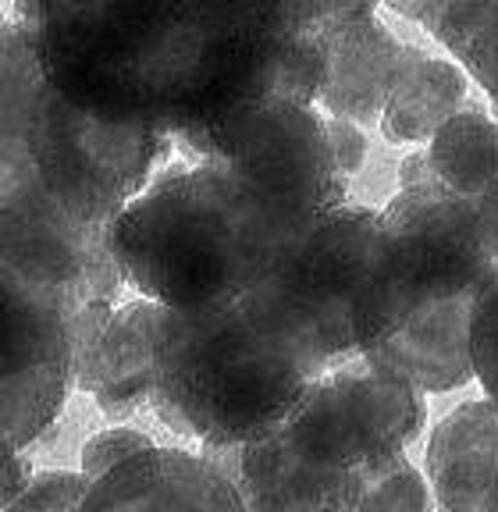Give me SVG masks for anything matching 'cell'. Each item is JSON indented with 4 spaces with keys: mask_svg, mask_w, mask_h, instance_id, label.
Returning <instances> with one entry per match:
<instances>
[{
    "mask_svg": "<svg viewBox=\"0 0 498 512\" xmlns=\"http://www.w3.org/2000/svg\"><path fill=\"white\" fill-rule=\"evenodd\" d=\"M356 512H434L431 484L402 452L363 473V495Z\"/></svg>",
    "mask_w": 498,
    "mask_h": 512,
    "instance_id": "19",
    "label": "cell"
},
{
    "mask_svg": "<svg viewBox=\"0 0 498 512\" xmlns=\"http://www.w3.org/2000/svg\"><path fill=\"white\" fill-rule=\"evenodd\" d=\"M495 267L477 207L442 182L399 189L381 210L353 310L356 352L424 395L474 381L470 328Z\"/></svg>",
    "mask_w": 498,
    "mask_h": 512,
    "instance_id": "2",
    "label": "cell"
},
{
    "mask_svg": "<svg viewBox=\"0 0 498 512\" xmlns=\"http://www.w3.org/2000/svg\"><path fill=\"white\" fill-rule=\"evenodd\" d=\"M168 317V306L153 299H132L114 310L93 377V399L107 420H132L150 409Z\"/></svg>",
    "mask_w": 498,
    "mask_h": 512,
    "instance_id": "15",
    "label": "cell"
},
{
    "mask_svg": "<svg viewBox=\"0 0 498 512\" xmlns=\"http://www.w3.org/2000/svg\"><path fill=\"white\" fill-rule=\"evenodd\" d=\"M72 306L57 292L0 271V445L29 448L57 424L72 381Z\"/></svg>",
    "mask_w": 498,
    "mask_h": 512,
    "instance_id": "10",
    "label": "cell"
},
{
    "mask_svg": "<svg viewBox=\"0 0 498 512\" xmlns=\"http://www.w3.org/2000/svg\"><path fill=\"white\" fill-rule=\"evenodd\" d=\"M324 132H328V146L335 153L338 168L342 175L353 178L356 171L363 168V160H367V132H363L356 121H346V118H328L324 114Z\"/></svg>",
    "mask_w": 498,
    "mask_h": 512,
    "instance_id": "23",
    "label": "cell"
},
{
    "mask_svg": "<svg viewBox=\"0 0 498 512\" xmlns=\"http://www.w3.org/2000/svg\"><path fill=\"white\" fill-rule=\"evenodd\" d=\"M470 356H474V381H481L484 395L498 402V260L474 306Z\"/></svg>",
    "mask_w": 498,
    "mask_h": 512,
    "instance_id": "20",
    "label": "cell"
},
{
    "mask_svg": "<svg viewBox=\"0 0 498 512\" xmlns=\"http://www.w3.org/2000/svg\"><path fill=\"white\" fill-rule=\"evenodd\" d=\"M378 221L381 210L346 203L285 232L242 306L324 370L360 360L353 310Z\"/></svg>",
    "mask_w": 498,
    "mask_h": 512,
    "instance_id": "6",
    "label": "cell"
},
{
    "mask_svg": "<svg viewBox=\"0 0 498 512\" xmlns=\"http://www.w3.org/2000/svg\"><path fill=\"white\" fill-rule=\"evenodd\" d=\"M0 271L43 285L72 306H121L111 228L82 221L18 168H0Z\"/></svg>",
    "mask_w": 498,
    "mask_h": 512,
    "instance_id": "9",
    "label": "cell"
},
{
    "mask_svg": "<svg viewBox=\"0 0 498 512\" xmlns=\"http://www.w3.org/2000/svg\"><path fill=\"white\" fill-rule=\"evenodd\" d=\"M424 427V392L378 374L363 360L328 370L285 416L292 445L338 473H367L370 466L402 456Z\"/></svg>",
    "mask_w": 498,
    "mask_h": 512,
    "instance_id": "8",
    "label": "cell"
},
{
    "mask_svg": "<svg viewBox=\"0 0 498 512\" xmlns=\"http://www.w3.org/2000/svg\"><path fill=\"white\" fill-rule=\"evenodd\" d=\"M282 235L228 171L178 160L121 210L111 256L139 299L200 310L246 296Z\"/></svg>",
    "mask_w": 498,
    "mask_h": 512,
    "instance_id": "3",
    "label": "cell"
},
{
    "mask_svg": "<svg viewBox=\"0 0 498 512\" xmlns=\"http://www.w3.org/2000/svg\"><path fill=\"white\" fill-rule=\"evenodd\" d=\"M378 11L374 0H324L321 15L324 79L317 107L360 128L381 121L406 57V43L395 40Z\"/></svg>",
    "mask_w": 498,
    "mask_h": 512,
    "instance_id": "12",
    "label": "cell"
},
{
    "mask_svg": "<svg viewBox=\"0 0 498 512\" xmlns=\"http://www.w3.org/2000/svg\"><path fill=\"white\" fill-rule=\"evenodd\" d=\"M328 370L232 303L171 310L150 413L196 445H239L282 424Z\"/></svg>",
    "mask_w": 498,
    "mask_h": 512,
    "instance_id": "5",
    "label": "cell"
},
{
    "mask_svg": "<svg viewBox=\"0 0 498 512\" xmlns=\"http://www.w3.org/2000/svg\"><path fill=\"white\" fill-rule=\"evenodd\" d=\"M175 139L79 111L47 79L33 29L4 11L0 25V168H18L82 221L114 228L168 168Z\"/></svg>",
    "mask_w": 498,
    "mask_h": 512,
    "instance_id": "4",
    "label": "cell"
},
{
    "mask_svg": "<svg viewBox=\"0 0 498 512\" xmlns=\"http://www.w3.org/2000/svg\"><path fill=\"white\" fill-rule=\"evenodd\" d=\"M388 8L420 22L434 40H442L498 111V0H388Z\"/></svg>",
    "mask_w": 498,
    "mask_h": 512,
    "instance_id": "17",
    "label": "cell"
},
{
    "mask_svg": "<svg viewBox=\"0 0 498 512\" xmlns=\"http://www.w3.org/2000/svg\"><path fill=\"white\" fill-rule=\"evenodd\" d=\"M157 441L143 431H132V427H111V431H100L82 445V473L89 480H100L104 473H111L118 463L139 456L146 448H153Z\"/></svg>",
    "mask_w": 498,
    "mask_h": 512,
    "instance_id": "22",
    "label": "cell"
},
{
    "mask_svg": "<svg viewBox=\"0 0 498 512\" xmlns=\"http://www.w3.org/2000/svg\"><path fill=\"white\" fill-rule=\"evenodd\" d=\"M47 79L79 111L157 128L189 164L246 111L314 104L324 79V0H25Z\"/></svg>",
    "mask_w": 498,
    "mask_h": 512,
    "instance_id": "1",
    "label": "cell"
},
{
    "mask_svg": "<svg viewBox=\"0 0 498 512\" xmlns=\"http://www.w3.org/2000/svg\"><path fill=\"white\" fill-rule=\"evenodd\" d=\"M196 456L225 473L246 512H356L363 473H338L306 459L282 424L239 445H200Z\"/></svg>",
    "mask_w": 498,
    "mask_h": 512,
    "instance_id": "11",
    "label": "cell"
},
{
    "mask_svg": "<svg viewBox=\"0 0 498 512\" xmlns=\"http://www.w3.org/2000/svg\"><path fill=\"white\" fill-rule=\"evenodd\" d=\"M79 512H246V505L203 456L153 445L93 480Z\"/></svg>",
    "mask_w": 498,
    "mask_h": 512,
    "instance_id": "13",
    "label": "cell"
},
{
    "mask_svg": "<svg viewBox=\"0 0 498 512\" xmlns=\"http://www.w3.org/2000/svg\"><path fill=\"white\" fill-rule=\"evenodd\" d=\"M203 164H217L278 221L282 232L317 221L349 203L342 175L314 104L271 100L221 132Z\"/></svg>",
    "mask_w": 498,
    "mask_h": 512,
    "instance_id": "7",
    "label": "cell"
},
{
    "mask_svg": "<svg viewBox=\"0 0 498 512\" xmlns=\"http://www.w3.org/2000/svg\"><path fill=\"white\" fill-rule=\"evenodd\" d=\"M427 157L445 189L463 200H481L498 182V118L481 100L466 107L427 143Z\"/></svg>",
    "mask_w": 498,
    "mask_h": 512,
    "instance_id": "18",
    "label": "cell"
},
{
    "mask_svg": "<svg viewBox=\"0 0 498 512\" xmlns=\"http://www.w3.org/2000/svg\"><path fill=\"white\" fill-rule=\"evenodd\" d=\"M424 182H438V175H434L427 150H413L399 164V189H410V185H424Z\"/></svg>",
    "mask_w": 498,
    "mask_h": 512,
    "instance_id": "25",
    "label": "cell"
},
{
    "mask_svg": "<svg viewBox=\"0 0 498 512\" xmlns=\"http://www.w3.org/2000/svg\"><path fill=\"white\" fill-rule=\"evenodd\" d=\"M434 512H484L498 488V402L456 406L427 441Z\"/></svg>",
    "mask_w": 498,
    "mask_h": 512,
    "instance_id": "14",
    "label": "cell"
},
{
    "mask_svg": "<svg viewBox=\"0 0 498 512\" xmlns=\"http://www.w3.org/2000/svg\"><path fill=\"white\" fill-rule=\"evenodd\" d=\"M491 111H495V107H491ZM495 118H498V111H495ZM491 189H498V182H495V185H491Z\"/></svg>",
    "mask_w": 498,
    "mask_h": 512,
    "instance_id": "26",
    "label": "cell"
},
{
    "mask_svg": "<svg viewBox=\"0 0 498 512\" xmlns=\"http://www.w3.org/2000/svg\"><path fill=\"white\" fill-rule=\"evenodd\" d=\"M470 100V79L459 64L406 47L388 104L381 111V136L388 143H431Z\"/></svg>",
    "mask_w": 498,
    "mask_h": 512,
    "instance_id": "16",
    "label": "cell"
},
{
    "mask_svg": "<svg viewBox=\"0 0 498 512\" xmlns=\"http://www.w3.org/2000/svg\"><path fill=\"white\" fill-rule=\"evenodd\" d=\"M33 466H29V459L18 452V448L4 445V477H0V505L8 509V505H15L18 498L29 491V484H33Z\"/></svg>",
    "mask_w": 498,
    "mask_h": 512,
    "instance_id": "24",
    "label": "cell"
},
{
    "mask_svg": "<svg viewBox=\"0 0 498 512\" xmlns=\"http://www.w3.org/2000/svg\"><path fill=\"white\" fill-rule=\"evenodd\" d=\"M89 484L93 480L82 470H43L33 477L29 491L4 512H79L82 502H86Z\"/></svg>",
    "mask_w": 498,
    "mask_h": 512,
    "instance_id": "21",
    "label": "cell"
}]
</instances>
